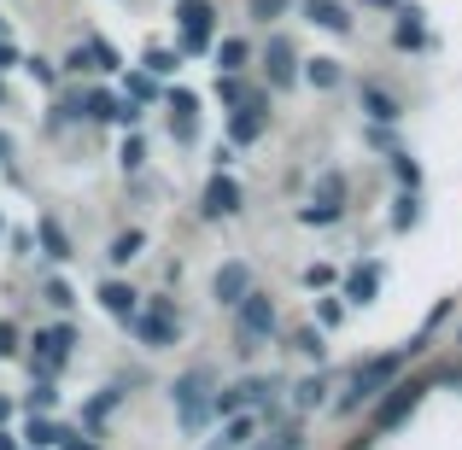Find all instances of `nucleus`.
<instances>
[{
  "label": "nucleus",
  "mask_w": 462,
  "mask_h": 450,
  "mask_svg": "<svg viewBox=\"0 0 462 450\" xmlns=\"http://www.w3.org/2000/svg\"><path fill=\"white\" fill-rule=\"evenodd\" d=\"M416 351H421V345H404V351H393V357H369V363H363L357 374H351V392L339 398V409H357L363 398H381L386 386L398 381V369H404V363L416 357Z\"/></svg>",
  "instance_id": "1"
},
{
  "label": "nucleus",
  "mask_w": 462,
  "mask_h": 450,
  "mask_svg": "<svg viewBox=\"0 0 462 450\" xmlns=\"http://www.w3.org/2000/svg\"><path fill=\"white\" fill-rule=\"evenodd\" d=\"M170 398H176V409H181V427L199 433V427H205V416H211V374H205V369L181 374V381L170 386Z\"/></svg>",
  "instance_id": "2"
},
{
  "label": "nucleus",
  "mask_w": 462,
  "mask_h": 450,
  "mask_svg": "<svg viewBox=\"0 0 462 450\" xmlns=\"http://www.w3.org/2000/svg\"><path fill=\"white\" fill-rule=\"evenodd\" d=\"M421 392H428L421 381H393V386H386V398L374 404V433H393V427H404V421L416 416Z\"/></svg>",
  "instance_id": "3"
},
{
  "label": "nucleus",
  "mask_w": 462,
  "mask_h": 450,
  "mask_svg": "<svg viewBox=\"0 0 462 450\" xmlns=\"http://www.w3.org/2000/svg\"><path fill=\"white\" fill-rule=\"evenodd\" d=\"M235 316H240V351H252L258 339H270V334H275V304L263 298L258 287H252V293L235 304Z\"/></svg>",
  "instance_id": "4"
},
{
  "label": "nucleus",
  "mask_w": 462,
  "mask_h": 450,
  "mask_svg": "<svg viewBox=\"0 0 462 450\" xmlns=\"http://www.w3.org/2000/svg\"><path fill=\"white\" fill-rule=\"evenodd\" d=\"M129 327H135V334L147 339L152 351L176 345V304H170V298H152V310H147V316L135 310V316H129Z\"/></svg>",
  "instance_id": "5"
},
{
  "label": "nucleus",
  "mask_w": 462,
  "mask_h": 450,
  "mask_svg": "<svg viewBox=\"0 0 462 450\" xmlns=\"http://www.w3.org/2000/svg\"><path fill=\"white\" fill-rule=\"evenodd\" d=\"M176 18H181V41L199 53V47H211V30H217V12L211 0H176Z\"/></svg>",
  "instance_id": "6"
},
{
  "label": "nucleus",
  "mask_w": 462,
  "mask_h": 450,
  "mask_svg": "<svg viewBox=\"0 0 462 450\" xmlns=\"http://www.w3.org/2000/svg\"><path fill=\"white\" fill-rule=\"evenodd\" d=\"M30 345H35V369H42V374H53L59 363L70 357V345H77V334H70V327H47V334H35Z\"/></svg>",
  "instance_id": "7"
},
{
  "label": "nucleus",
  "mask_w": 462,
  "mask_h": 450,
  "mask_svg": "<svg viewBox=\"0 0 462 450\" xmlns=\"http://www.w3.org/2000/svg\"><path fill=\"white\" fill-rule=\"evenodd\" d=\"M263 124H270V112H263V94H246V100L235 106V117H228V135L246 147V141L263 135Z\"/></svg>",
  "instance_id": "8"
},
{
  "label": "nucleus",
  "mask_w": 462,
  "mask_h": 450,
  "mask_svg": "<svg viewBox=\"0 0 462 450\" xmlns=\"http://www.w3.org/2000/svg\"><path fill=\"white\" fill-rule=\"evenodd\" d=\"M246 293H252V270H246V263H223V270L211 275V298L228 304V310H235Z\"/></svg>",
  "instance_id": "9"
},
{
  "label": "nucleus",
  "mask_w": 462,
  "mask_h": 450,
  "mask_svg": "<svg viewBox=\"0 0 462 450\" xmlns=\"http://www.w3.org/2000/svg\"><path fill=\"white\" fill-rule=\"evenodd\" d=\"M199 211H205V216H235V211H240V181H235V176H211V181H205Z\"/></svg>",
  "instance_id": "10"
},
{
  "label": "nucleus",
  "mask_w": 462,
  "mask_h": 450,
  "mask_svg": "<svg viewBox=\"0 0 462 450\" xmlns=\"http://www.w3.org/2000/svg\"><path fill=\"white\" fill-rule=\"evenodd\" d=\"M299 59H293V47L282 41V35H270V47H263V70H270V88H293L299 82Z\"/></svg>",
  "instance_id": "11"
},
{
  "label": "nucleus",
  "mask_w": 462,
  "mask_h": 450,
  "mask_svg": "<svg viewBox=\"0 0 462 450\" xmlns=\"http://www.w3.org/2000/svg\"><path fill=\"white\" fill-rule=\"evenodd\" d=\"M363 112H369L374 124H398V117H404V106H398L393 88H381V82H363Z\"/></svg>",
  "instance_id": "12"
},
{
  "label": "nucleus",
  "mask_w": 462,
  "mask_h": 450,
  "mask_svg": "<svg viewBox=\"0 0 462 450\" xmlns=\"http://www.w3.org/2000/svg\"><path fill=\"white\" fill-rule=\"evenodd\" d=\"M305 18L316 30H334V35H351V12L339 0H305Z\"/></svg>",
  "instance_id": "13"
},
{
  "label": "nucleus",
  "mask_w": 462,
  "mask_h": 450,
  "mask_svg": "<svg viewBox=\"0 0 462 450\" xmlns=\"http://www.w3.org/2000/svg\"><path fill=\"white\" fill-rule=\"evenodd\" d=\"M193 112H199V106H193V94H170V135H176V141H193V129H199V117H193Z\"/></svg>",
  "instance_id": "14"
},
{
  "label": "nucleus",
  "mask_w": 462,
  "mask_h": 450,
  "mask_svg": "<svg viewBox=\"0 0 462 450\" xmlns=\"http://www.w3.org/2000/svg\"><path fill=\"white\" fill-rule=\"evenodd\" d=\"M100 304L117 316V322H129V316L141 310V293H135V287H124V281H106V287H100Z\"/></svg>",
  "instance_id": "15"
},
{
  "label": "nucleus",
  "mask_w": 462,
  "mask_h": 450,
  "mask_svg": "<svg viewBox=\"0 0 462 450\" xmlns=\"http://www.w3.org/2000/svg\"><path fill=\"white\" fill-rule=\"evenodd\" d=\"M246 59H252L246 41H235V35H228V41H217V77H240V70H246Z\"/></svg>",
  "instance_id": "16"
},
{
  "label": "nucleus",
  "mask_w": 462,
  "mask_h": 450,
  "mask_svg": "<svg viewBox=\"0 0 462 450\" xmlns=\"http://www.w3.org/2000/svg\"><path fill=\"white\" fill-rule=\"evenodd\" d=\"M374 293H381V270H357V275L346 281V298H351V304H369Z\"/></svg>",
  "instance_id": "17"
},
{
  "label": "nucleus",
  "mask_w": 462,
  "mask_h": 450,
  "mask_svg": "<svg viewBox=\"0 0 462 450\" xmlns=\"http://www.w3.org/2000/svg\"><path fill=\"white\" fill-rule=\"evenodd\" d=\"M141 246H147V234H141V228H124V234L112 240V252H106V258H112V263H129V258H141Z\"/></svg>",
  "instance_id": "18"
},
{
  "label": "nucleus",
  "mask_w": 462,
  "mask_h": 450,
  "mask_svg": "<svg viewBox=\"0 0 462 450\" xmlns=\"http://www.w3.org/2000/svg\"><path fill=\"white\" fill-rule=\"evenodd\" d=\"M252 433H258V421H252V416H235V421H228V433L217 439V450H246Z\"/></svg>",
  "instance_id": "19"
},
{
  "label": "nucleus",
  "mask_w": 462,
  "mask_h": 450,
  "mask_svg": "<svg viewBox=\"0 0 462 450\" xmlns=\"http://www.w3.org/2000/svg\"><path fill=\"white\" fill-rule=\"evenodd\" d=\"M42 246H47V258H59V263L70 258V240H65V228H59L53 216H42Z\"/></svg>",
  "instance_id": "20"
},
{
  "label": "nucleus",
  "mask_w": 462,
  "mask_h": 450,
  "mask_svg": "<svg viewBox=\"0 0 462 450\" xmlns=\"http://www.w3.org/2000/svg\"><path fill=\"white\" fill-rule=\"evenodd\" d=\"M305 77L316 82V88H339V77H346V70H339V59H310Z\"/></svg>",
  "instance_id": "21"
},
{
  "label": "nucleus",
  "mask_w": 462,
  "mask_h": 450,
  "mask_svg": "<svg viewBox=\"0 0 462 450\" xmlns=\"http://www.w3.org/2000/svg\"><path fill=\"white\" fill-rule=\"evenodd\" d=\"M339 211H346V205H305V211H299V223H310V228H328V223H339Z\"/></svg>",
  "instance_id": "22"
},
{
  "label": "nucleus",
  "mask_w": 462,
  "mask_h": 450,
  "mask_svg": "<svg viewBox=\"0 0 462 450\" xmlns=\"http://www.w3.org/2000/svg\"><path fill=\"white\" fill-rule=\"evenodd\" d=\"M176 65H181V53H170V47H147V70H152V77H170Z\"/></svg>",
  "instance_id": "23"
},
{
  "label": "nucleus",
  "mask_w": 462,
  "mask_h": 450,
  "mask_svg": "<svg viewBox=\"0 0 462 450\" xmlns=\"http://www.w3.org/2000/svg\"><path fill=\"white\" fill-rule=\"evenodd\" d=\"M393 41L404 47V53H410V47H421V23H416V12H404V23L393 30Z\"/></svg>",
  "instance_id": "24"
},
{
  "label": "nucleus",
  "mask_w": 462,
  "mask_h": 450,
  "mask_svg": "<svg viewBox=\"0 0 462 450\" xmlns=\"http://www.w3.org/2000/svg\"><path fill=\"white\" fill-rule=\"evenodd\" d=\"M416 223H421V205H416V193H404L393 211V228H416Z\"/></svg>",
  "instance_id": "25"
},
{
  "label": "nucleus",
  "mask_w": 462,
  "mask_h": 450,
  "mask_svg": "<svg viewBox=\"0 0 462 450\" xmlns=\"http://www.w3.org/2000/svg\"><path fill=\"white\" fill-rule=\"evenodd\" d=\"M23 70H30L35 82H47V88L59 82V65H53V59H23Z\"/></svg>",
  "instance_id": "26"
},
{
  "label": "nucleus",
  "mask_w": 462,
  "mask_h": 450,
  "mask_svg": "<svg viewBox=\"0 0 462 450\" xmlns=\"http://www.w3.org/2000/svg\"><path fill=\"white\" fill-rule=\"evenodd\" d=\"M322 392H328L322 374H316V381H305V386H299V409H316V404H322Z\"/></svg>",
  "instance_id": "27"
},
{
  "label": "nucleus",
  "mask_w": 462,
  "mask_h": 450,
  "mask_svg": "<svg viewBox=\"0 0 462 450\" xmlns=\"http://www.w3.org/2000/svg\"><path fill=\"white\" fill-rule=\"evenodd\" d=\"M246 6H252V18H258V23H270V18H282L287 0H246Z\"/></svg>",
  "instance_id": "28"
},
{
  "label": "nucleus",
  "mask_w": 462,
  "mask_h": 450,
  "mask_svg": "<svg viewBox=\"0 0 462 450\" xmlns=\"http://www.w3.org/2000/svg\"><path fill=\"white\" fill-rule=\"evenodd\" d=\"M393 170H398V181H404V188H416V181H421V164H416V158H393Z\"/></svg>",
  "instance_id": "29"
},
{
  "label": "nucleus",
  "mask_w": 462,
  "mask_h": 450,
  "mask_svg": "<svg viewBox=\"0 0 462 450\" xmlns=\"http://www.w3.org/2000/svg\"><path fill=\"white\" fill-rule=\"evenodd\" d=\"M293 345H299V351H305V357H316V363H322V334H316V327H305V334H299V339H293Z\"/></svg>",
  "instance_id": "30"
},
{
  "label": "nucleus",
  "mask_w": 462,
  "mask_h": 450,
  "mask_svg": "<svg viewBox=\"0 0 462 450\" xmlns=\"http://www.w3.org/2000/svg\"><path fill=\"white\" fill-rule=\"evenodd\" d=\"M141 164H147V147L129 135V141H124V170H141Z\"/></svg>",
  "instance_id": "31"
},
{
  "label": "nucleus",
  "mask_w": 462,
  "mask_h": 450,
  "mask_svg": "<svg viewBox=\"0 0 462 450\" xmlns=\"http://www.w3.org/2000/svg\"><path fill=\"white\" fill-rule=\"evenodd\" d=\"M217 94H223V100H228V106H240V100H246V88H240V82H235V77H217Z\"/></svg>",
  "instance_id": "32"
},
{
  "label": "nucleus",
  "mask_w": 462,
  "mask_h": 450,
  "mask_svg": "<svg viewBox=\"0 0 462 450\" xmlns=\"http://www.w3.org/2000/svg\"><path fill=\"white\" fill-rule=\"evenodd\" d=\"M23 439H35V445H53V439H59V427H47V421H30V427H23Z\"/></svg>",
  "instance_id": "33"
},
{
  "label": "nucleus",
  "mask_w": 462,
  "mask_h": 450,
  "mask_svg": "<svg viewBox=\"0 0 462 450\" xmlns=\"http://www.w3.org/2000/svg\"><path fill=\"white\" fill-rule=\"evenodd\" d=\"M53 398H59V392H53V386L42 381V386H35V392H30V409H53Z\"/></svg>",
  "instance_id": "34"
},
{
  "label": "nucleus",
  "mask_w": 462,
  "mask_h": 450,
  "mask_svg": "<svg viewBox=\"0 0 462 450\" xmlns=\"http://www.w3.org/2000/svg\"><path fill=\"white\" fill-rule=\"evenodd\" d=\"M12 351H18V327L0 322V357H12Z\"/></svg>",
  "instance_id": "35"
},
{
  "label": "nucleus",
  "mask_w": 462,
  "mask_h": 450,
  "mask_svg": "<svg viewBox=\"0 0 462 450\" xmlns=\"http://www.w3.org/2000/svg\"><path fill=\"white\" fill-rule=\"evenodd\" d=\"M305 281H310V287H322V281H334V270H328V263H310V270H305Z\"/></svg>",
  "instance_id": "36"
},
{
  "label": "nucleus",
  "mask_w": 462,
  "mask_h": 450,
  "mask_svg": "<svg viewBox=\"0 0 462 450\" xmlns=\"http://www.w3.org/2000/svg\"><path fill=\"white\" fill-rule=\"evenodd\" d=\"M47 298H53V304H77V298H70V287H65V281H47Z\"/></svg>",
  "instance_id": "37"
},
{
  "label": "nucleus",
  "mask_w": 462,
  "mask_h": 450,
  "mask_svg": "<svg viewBox=\"0 0 462 450\" xmlns=\"http://www.w3.org/2000/svg\"><path fill=\"white\" fill-rule=\"evenodd\" d=\"M12 65H18V53H12V47L0 41V70H12Z\"/></svg>",
  "instance_id": "38"
},
{
  "label": "nucleus",
  "mask_w": 462,
  "mask_h": 450,
  "mask_svg": "<svg viewBox=\"0 0 462 450\" xmlns=\"http://www.w3.org/2000/svg\"><path fill=\"white\" fill-rule=\"evenodd\" d=\"M445 381H451V386H462V369H451V374H445Z\"/></svg>",
  "instance_id": "39"
},
{
  "label": "nucleus",
  "mask_w": 462,
  "mask_h": 450,
  "mask_svg": "<svg viewBox=\"0 0 462 450\" xmlns=\"http://www.w3.org/2000/svg\"><path fill=\"white\" fill-rule=\"evenodd\" d=\"M6 416H12V409H6V398H0V421H6Z\"/></svg>",
  "instance_id": "40"
},
{
  "label": "nucleus",
  "mask_w": 462,
  "mask_h": 450,
  "mask_svg": "<svg viewBox=\"0 0 462 450\" xmlns=\"http://www.w3.org/2000/svg\"><path fill=\"white\" fill-rule=\"evenodd\" d=\"M0 450H12V439H6V433H0Z\"/></svg>",
  "instance_id": "41"
},
{
  "label": "nucleus",
  "mask_w": 462,
  "mask_h": 450,
  "mask_svg": "<svg viewBox=\"0 0 462 450\" xmlns=\"http://www.w3.org/2000/svg\"><path fill=\"white\" fill-rule=\"evenodd\" d=\"M0 41H6V18H0Z\"/></svg>",
  "instance_id": "42"
},
{
  "label": "nucleus",
  "mask_w": 462,
  "mask_h": 450,
  "mask_svg": "<svg viewBox=\"0 0 462 450\" xmlns=\"http://www.w3.org/2000/svg\"><path fill=\"white\" fill-rule=\"evenodd\" d=\"M457 345H462V327H457Z\"/></svg>",
  "instance_id": "43"
},
{
  "label": "nucleus",
  "mask_w": 462,
  "mask_h": 450,
  "mask_svg": "<svg viewBox=\"0 0 462 450\" xmlns=\"http://www.w3.org/2000/svg\"><path fill=\"white\" fill-rule=\"evenodd\" d=\"M0 106H6V94H0Z\"/></svg>",
  "instance_id": "44"
}]
</instances>
